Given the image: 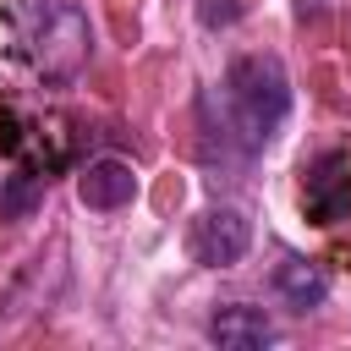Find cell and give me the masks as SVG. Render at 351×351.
<instances>
[{
	"mask_svg": "<svg viewBox=\"0 0 351 351\" xmlns=\"http://www.w3.org/2000/svg\"><path fill=\"white\" fill-rule=\"evenodd\" d=\"M225 115L247 154H258L291 115V77L280 55H236L225 71Z\"/></svg>",
	"mask_w": 351,
	"mask_h": 351,
	"instance_id": "obj_1",
	"label": "cell"
},
{
	"mask_svg": "<svg viewBox=\"0 0 351 351\" xmlns=\"http://www.w3.org/2000/svg\"><path fill=\"white\" fill-rule=\"evenodd\" d=\"M27 55L38 66L44 82L55 88H71L93 55V27H88V11L77 0H38L33 5V22H27Z\"/></svg>",
	"mask_w": 351,
	"mask_h": 351,
	"instance_id": "obj_2",
	"label": "cell"
},
{
	"mask_svg": "<svg viewBox=\"0 0 351 351\" xmlns=\"http://www.w3.org/2000/svg\"><path fill=\"white\" fill-rule=\"evenodd\" d=\"M192 258L203 263V269H230V263H241L247 258V247H252V225H247V214L241 208H230V203H214V208H203L197 219H192Z\"/></svg>",
	"mask_w": 351,
	"mask_h": 351,
	"instance_id": "obj_3",
	"label": "cell"
},
{
	"mask_svg": "<svg viewBox=\"0 0 351 351\" xmlns=\"http://www.w3.org/2000/svg\"><path fill=\"white\" fill-rule=\"evenodd\" d=\"M77 197H82L88 208H99V214L126 208V203L137 197V170H132L126 159H88V170L77 176Z\"/></svg>",
	"mask_w": 351,
	"mask_h": 351,
	"instance_id": "obj_4",
	"label": "cell"
},
{
	"mask_svg": "<svg viewBox=\"0 0 351 351\" xmlns=\"http://www.w3.org/2000/svg\"><path fill=\"white\" fill-rule=\"evenodd\" d=\"M208 340H214L219 351H263V346L280 340V329H274L258 307L230 302V307H219V313L208 318Z\"/></svg>",
	"mask_w": 351,
	"mask_h": 351,
	"instance_id": "obj_5",
	"label": "cell"
},
{
	"mask_svg": "<svg viewBox=\"0 0 351 351\" xmlns=\"http://www.w3.org/2000/svg\"><path fill=\"white\" fill-rule=\"evenodd\" d=\"M274 296L285 302V307H296V313H307V307H318L324 296H329V274L313 263V258H280L274 263Z\"/></svg>",
	"mask_w": 351,
	"mask_h": 351,
	"instance_id": "obj_6",
	"label": "cell"
},
{
	"mask_svg": "<svg viewBox=\"0 0 351 351\" xmlns=\"http://www.w3.org/2000/svg\"><path fill=\"white\" fill-rule=\"evenodd\" d=\"M346 170V159H324L318 170H313V181H307V208H313V219H340V208L351 203V176H340Z\"/></svg>",
	"mask_w": 351,
	"mask_h": 351,
	"instance_id": "obj_7",
	"label": "cell"
},
{
	"mask_svg": "<svg viewBox=\"0 0 351 351\" xmlns=\"http://www.w3.org/2000/svg\"><path fill=\"white\" fill-rule=\"evenodd\" d=\"M38 192H44L38 176H11V181H5V197H0V214H27V208L38 203Z\"/></svg>",
	"mask_w": 351,
	"mask_h": 351,
	"instance_id": "obj_8",
	"label": "cell"
},
{
	"mask_svg": "<svg viewBox=\"0 0 351 351\" xmlns=\"http://www.w3.org/2000/svg\"><path fill=\"white\" fill-rule=\"evenodd\" d=\"M241 16V0H197V22L203 27H230Z\"/></svg>",
	"mask_w": 351,
	"mask_h": 351,
	"instance_id": "obj_9",
	"label": "cell"
}]
</instances>
